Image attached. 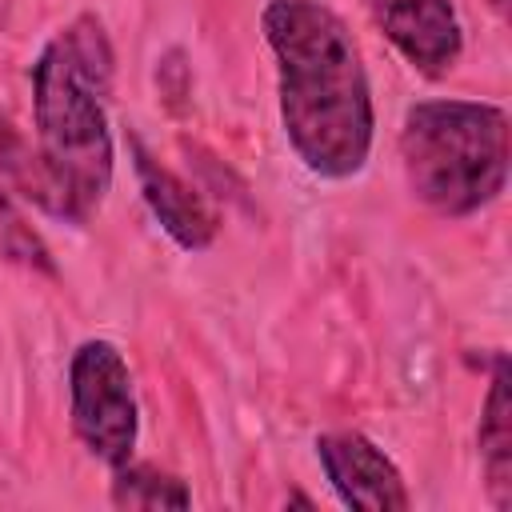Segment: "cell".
I'll return each instance as SVG.
<instances>
[{
  "instance_id": "cell-6",
  "label": "cell",
  "mask_w": 512,
  "mask_h": 512,
  "mask_svg": "<svg viewBox=\"0 0 512 512\" xmlns=\"http://www.w3.org/2000/svg\"><path fill=\"white\" fill-rule=\"evenodd\" d=\"M384 40L424 80L448 76L464 56V28L452 0H360Z\"/></svg>"
},
{
  "instance_id": "cell-2",
  "label": "cell",
  "mask_w": 512,
  "mask_h": 512,
  "mask_svg": "<svg viewBox=\"0 0 512 512\" xmlns=\"http://www.w3.org/2000/svg\"><path fill=\"white\" fill-rule=\"evenodd\" d=\"M112 76L116 52L104 20L92 12L72 16L32 60L36 160L24 196H36L76 228L100 212L116 172L108 120Z\"/></svg>"
},
{
  "instance_id": "cell-7",
  "label": "cell",
  "mask_w": 512,
  "mask_h": 512,
  "mask_svg": "<svg viewBox=\"0 0 512 512\" xmlns=\"http://www.w3.org/2000/svg\"><path fill=\"white\" fill-rule=\"evenodd\" d=\"M132 156H136L140 196H144L148 212L156 216V224L164 228V236L184 252H204L220 232V220L208 208V200L184 176H176L172 168L152 160L140 140H132Z\"/></svg>"
},
{
  "instance_id": "cell-1",
  "label": "cell",
  "mask_w": 512,
  "mask_h": 512,
  "mask_svg": "<svg viewBox=\"0 0 512 512\" xmlns=\"http://www.w3.org/2000/svg\"><path fill=\"white\" fill-rule=\"evenodd\" d=\"M260 28L296 160L320 180L360 176L376 140V108L364 52L344 16L324 0H268Z\"/></svg>"
},
{
  "instance_id": "cell-5",
  "label": "cell",
  "mask_w": 512,
  "mask_h": 512,
  "mask_svg": "<svg viewBox=\"0 0 512 512\" xmlns=\"http://www.w3.org/2000/svg\"><path fill=\"white\" fill-rule=\"evenodd\" d=\"M316 460L344 508L360 512H408L412 492L396 460L356 428L316 436Z\"/></svg>"
},
{
  "instance_id": "cell-4",
  "label": "cell",
  "mask_w": 512,
  "mask_h": 512,
  "mask_svg": "<svg viewBox=\"0 0 512 512\" xmlns=\"http://www.w3.org/2000/svg\"><path fill=\"white\" fill-rule=\"evenodd\" d=\"M68 420L76 440L108 472L128 464L140 444V404L124 352L104 340H80L68 360Z\"/></svg>"
},
{
  "instance_id": "cell-8",
  "label": "cell",
  "mask_w": 512,
  "mask_h": 512,
  "mask_svg": "<svg viewBox=\"0 0 512 512\" xmlns=\"http://www.w3.org/2000/svg\"><path fill=\"white\" fill-rule=\"evenodd\" d=\"M480 468H484V492L492 508L512 504V404H508V360L496 356L488 392L480 404V428H476Z\"/></svg>"
},
{
  "instance_id": "cell-9",
  "label": "cell",
  "mask_w": 512,
  "mask_h": 512,
  "mask_svg": "<svg viewBox=\"0 0 512 512\" xmlns=\"http://www.w3.org/2000/svg\"><path fill=\"white\" fill-rule=\"evenodd\" d=\"M112 504L116 508H188L192 492L180 476H172L156 464L128 460V464L112 468Z\"/></svg>"
},
{
  "instance_id": "cell-3",
  "label": "cell",
  "mask_w": 512,
  "mask_h": 512,
  "mask_svg": "<svg viewBox=\"0 0 512 512\" xmlns=\"http://www.w3.org/2000/svg\"><path fill=\"white\" fill-rule=\"evenodd\" d=\"M396 148L412 200L444 220L476 216L508 184V112L492 100H416L400 120Z\"/></svg>"
},
{
  "instance_id": "cell-11",
  "label": "cell",
  "mask_w": 512,
  "mask_h": 512,
  "mask_svg": "<svg viewBox=\"0 0 512 512\" xmlns=\"http://www.w3.org/2000/svg\"><path fill=\"white\" fill-rule=\"evenodd\" d=\"M508 4H512V0H488V8H492L500 20H508Z\"/></svg>"
},
{
  "instance_id": "cell-10",
  "label": "cell",
  "mask_w": 512,
  "mask_h": 512,
  "mask_svg": "<svg viewBox=\"0 0 512 512\" xmlns=\"http://www.w3.org/2000/svg\"><path fill=\"white\" fill-rule=\"evenodd\" d=\"M0 260L28 268V272L56 276V260H52L48 244L40 240V232L20 216V208L4 192H0Z\"/></svg>"
}]
</instances>
